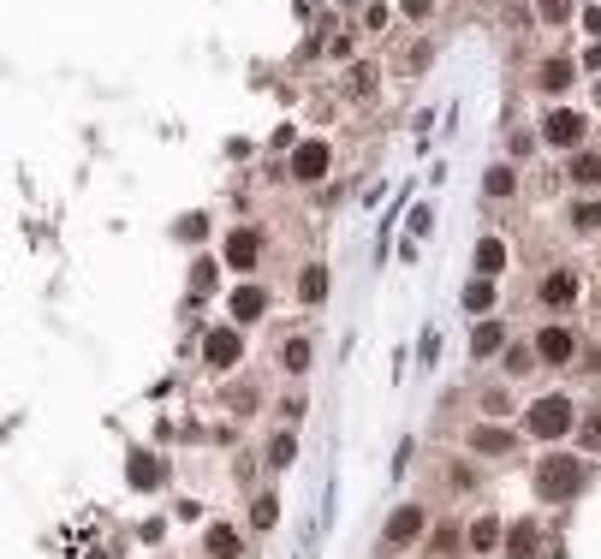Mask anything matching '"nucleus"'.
I'll return each instance as SVG.
<instances>
[{"label": "nucleus", "mask_w": 601, "mask_h": 559, "mask_svg": "<svg viewBox=\"0 0 601 559\" xmlns=\"http://www.w3.org/2000/svg\"><path fill=\"white\" fill-rule=\"evenodd\" d=\"M578 488H584V459L548 452V459L536 464V494H542V500H572Z\"/></svg>", "instance_id": "1"}, {"label": "nucleus", "mask_w": 601, "mask_h": 559, "mask_svg": "<svg viewBox=\"0 0 601 559\" xmlns=\"http://www.w3.org/2000/svg\"><path fill=\"white\" fill-rule=\"evenodd\" d=\"M524 429L536 434V441H559V434H572V429H578L572 399H566V393H548V399H536V405H530V416H524Z\"/></svg>", "instance_id": "2"}, {"label": "nucleus", "mask_w": 601, "mask_h": 559, "mask_svg": "<svg viewBox=\"0 0 601 559\" xmlns=\"http://www.w3.org/2000/svg\"><path fill=\"white\" fill-rule=\"evenodd\" d=\"M423 530H429V512H423V506H393V517H387V530H381V554L411 547Z\"/></svg>", "instance_id": "3"}, {"label": "nucleus", "mask_w": 601, "mask_h": 559, "mask_svg": "<svg viewBox=\"0 0 601 559\" xmlns=\"http://www.w3.org/2000/svg\"><path fill=\"white\" fill-rule=\"evenodd\" d=\"M257 256H262V232H257V227L227 232V244H221V262H227V268L250 274V268H257Z\"/></svg>", "instance_id": "4"}, {"label": "nucleus", "mask_w": 601, "mask_h": 559, "mask_svg": "<svg viewBox=\"0 0 601 559\" xmlns=\"http://www.w3.org/2000/svg\"><path fill=\"white\" fill-rule=\"evenodd\" d=\"M227 316L239 321V328H244V321H262V316H268V286H257V280H250V286H239V292L227 298Z\"/></svg>", "instance_id": "5"}, {"label": "nucleus", "mask_w": 601, "mask_h": 559, "mask_svg": "<svg viewBox=\"0 0 601 559\" xmlns=\"http://www.w3.org/2000/svg\"><path fill=\"white\" fill-rule=\"evenodd\" d=\"M202 358H209V369H232V363L244 358V340H239V328H215L209 340H202Z\"/></svg>", "instance_id": "6"}, {"label": "nucleus", "mask_w": 601, "mask_h": 559, "mask_svg": "<svg viewBox=\"0 0 601 559\" xmlns=\"http://www.w3.org/2000/svg\"><path fill=\"white\" fill-rule=\"evenodd\" d=\"M542 137H548L554 149H578V144H584V114H572V107H559V114H548Z\"/></svg>", "instance_id": "7"}, {"label": "nucleus", "mask_w": 601, "mask_h": 559, "mask_svg": "<svg viewBox=\"0 0 601 559\" xmlns=\"http://www.w3.org/2000/svg\"><path fill=\"white\" fill-rule=\"evenodd\" d=\"M292 179H298V185L328 179V144H298L292 149Z\"/></svg>", "instance_id": "8"}, {"label": "nucleus", "mask_w": 601, "mask_h": 559, "mask_svg": "<svg viewBox=\"0 0 601 559\" xmlns=\"http://www.w3.org/2000/svg\"><path fill=\"white\" fill-rule=\"evenodd\" d=\"M530 351H536L542 363H566V358H572V333L559 328V321H548V328L536 333V345H530Z\"/></svg>", "instance_id": "9"}, {"label": "nucleus", "mask_w": 601, "mask_h": 559, "mask_svg": "<svg viewBox=\"0 0 601 559\" xmlns=\"http://www.w3.org/2000/svg\"><path fill=\"white\" fill-rule=\"evenodd\" d=\"M471 452H483V459H506V452H512V429L476 423V429H471Z\"/></svg>", "instance_id": "10"}, {"label": "nucleus", "mask_w": 601, "mask_h": 559, "mask_svg": "<svg viewBox=\"0 0 601 559\" xmlns=\"http://www.w3.org/2000/svg\"><path fill=\"white\" fill-rule=\"evenodd\" d=\"M572 298H578V280H572V268H554V274L542 280V303H554V310H559V303H572Z\"/></svg>", "instance_id": "11"}, {"label": "nucleus", "mask_w": 601, "mask_h": 559, "mask_svg": "<svg viewBox=\"0 0 601 559\" xmlns=\"http://www.w3.org/2000/svg\"><path fill=\"white\" fill-rule=\"evenodd\" d=\"M202 547H209V559H239V530H227V524H215V530L202 536Z\"/></svg>", "instance_id": "12"}, {"label": "nucleus", "mask_w": 601, "mask_h": 559, "mask_svg": "<svg viewBox=\"0 0 601 559\" xmlns=\"http://www.w3.org/2000/svg\"><path fill=\"white\" fill-rule=\"evenodd\" d=\"M536 84H542L548 96H559V89H572V60H548L542 72H536Z\"/></svg>", "instance_id": "13"}, {"label": "nucleus", "mask_w": 601, "mask_h": 559, "mask_svg": "<svg viewBox=\"0 0 601 559\" xmlns=\"http://www.w3.org/2000/svg\"><path fill=\"white\" fill-rule=\"evenodd\" d=\"M471 547H476V554H494V547H501V517H494V512L471 524Z\"/></svg>", "instance_id": "14"}, {"label": "nucleus", "mask_w": 601, "mask_h": 559, "mask_svg": "<svg viewBox=\"0 0 601 559\" xmlns=\"http://www.w3.org/2000/svg\"><path fill=\"white\" fill-rule=\"evenodd\" d=\"M298 298H304V303H322V298H328V268H322V262H310V268H304Z\"/></svg>", "instance_id": "15"}, {"label": "nucleus", "mask_w": 601, "mask_h": 559, "mask_svg": "<svg viewBox=\"0 0 601 559\" xmlns=\"http://www.w3.org/2000/svg\"><path fill=\"white\" fill-rule=\"evenodd\" d=\"M501 345H506V328H501V321H483V328L471 333V351H476V358H494Z\"/></svg>", "instance_id": "16"}, {"label": "nucleus", "mask_w": 601, "mask_h": 559, "mask_svg": "<svg viewBox=\"0 0 601 559\" xmlns=\"http://www.w3.org/2000/svg\"><path fill=\"white\" fill-rule=\"evenodd\" d=\"M501 268H506V244L501 238H483V244H476V274L488 280V274H501Z\"/></svg>", "instance_id": "17"}, {"label": "nucleus", "mask_w": 601, "mask_h": 559, "mask_svg": "<svg viewBox=\"0 0 601 559\" xmlns=\"http://www.w3.org/2000/svg\"><path fill=\"white\" fill-rule=\"evenodd\" d=\"M280 369H286V375H310V340H286V345H280Z\"/></svg>", "instance_id": "18"}, {"label": "nucleus", "mask_w": 601, "mask_h": 559, "mask_svg": "<svg viewBox=\"0 0 601 559\" xmlns=\"http://www.w3.org/2000/svg\"><path fill=\"white\" fill-rule=\"evenodd\" d=\"M572 185H601V155H596V149H584V155H578L572 161Z\"/></svg>", "instance_id": "19"}, {"label": "nucleus", "mask_w": 601, "mask_h": 559, "mask_svg": "<svg viewBox=\"0 0 601 559\" xmlns=\"http://www.w3.org/2000/svg\"><path fill=\"white\" fill-rule=\"evenodd\" d=\"M483 191H488V197H512V191H518V179H512V167H488V179H483Z\"/></svg>", "instance_id": "20"}, {"label": "nucleus", "mask_w": 601, "mask_h": 559, "mask_svg": "<svg viewBox=\"0 0 601 559\" xmlns=\"http://www.w3.org/2000/svg\"><path fill=\"white\" fill-rule=\"evenodd\" d=\"M345 96H375V66H352L345 72Z\"/></svg>", "instance_id": "21"}, {"label": "nucleus", "mask_w": 601, "mask_h": 559, "mask_svg": "<svg viewBox=\"0 0 601 559\" xmlns=\"http://www.w3.org/2000/svg\"><path fill=\"white\" fill-rule=\"evenodd\" d=\"M250 524H257V530H274V524H280V500H274V494H262V500L250 506Z\"/></svg>", "instance_id": "22"}, {"label": "nucleus", "mask_w": 601, "mask_h": 559, "mask_svg": "<svg viewBox=\"0 0 601 559\" xmlns=\"http://www.w3.org/2000/svg\"><path fill=\"white\" fill-rule=\"evenodd\" d=\"M530 547H536V524H518L512 542H506V559H530Z\"/></svg>", "instance_id": "23"}, {"label": "nucleus", "mask_w": 601, "mask_h": 559, "mask_svg": "<svg viewBox=\"0 0 601 559\" xmlns=\"http://www.w3.org/2000/svg\"><path fill=\"white\" fill-rule=\"evenodd\" d=\"M494 303V280H471L465 286V310H488Z\"/></svg>", "instance_id": "24"}, {"label": "nucleus", "mask_w": 601, "mask_h": 559, "mask_svg": "<svg viewBox=\"0 0 601 559\" xmlns=\"http://www.w3.org/2000/svg\"><path fill=\"white\" fill-rule=\"evenodd\" d=\"M131 482H137V488H155V482H161V470H155V459H149V452H137V459H131Z\"/></svg>", "instance_id": "25"}, {"label": "nucleus", "mask_w": 601, "mask_h": 559, "mask_svg": "<svg viewBox=\"0 0 601 559\" xmlns=\"http://www.w3.org/2000/svg\"><path fill=\"white\" fill-rule=\"evenodd\" d=\"M572 227H578V232H601V202H578V209H572Z\"/></svg>", "instance_id": "26"}, {"label": "nucleus", "mask_w": 601, "mask_h": 559, "mask_svg": "<svg viewBox=\"0 0 601 559\" xmlns=\"http://www.w3.org/2000/svg\"><path fill=\"white\" fill-rule=\"evenodd\" d=\"M227 405L239 416H250V411H257V387H227Z\"/></svg>", "instance_id": "27"}, {"label": "nucleus", "mask_w": 601, "mask_h": 559, "mask_svg": "<svg viewBox=\"0 0 601 559\" xmlns=\"http://www.w3.org/2000/svg\"><path fill=\"white\" fill-rule=\"evenodd\" d=\"M292 452H298V441H292V434H274V441H268V459H274V464H292Z\"/></svg>", "instance_id": "28"}, {"label": "nucleus", "mask_w": 601, "mask_h": 559, "mask_svg": "<svg viewBox=\"0 0 601 559\" xmlns=\"http://www.w3.org/2000/svg\"><path fill=\"white\" fill-rule=\"evenodd\" d=\"M530 363H536V351H524V345L506 351V375H530Z\"/></svg>", "instance_id": "29"}, {"label": "nucleus", "mask_w": 601, "mask_h": 559, "mask_svg": "<svg viewBox=\"0 0 601 559\" xmlns=\"http://www.w3.org/2000/svg\"><path fill=\"white\" fill-rule=\"evenodd\" d=\"M215 274H221V268H215V262H209V256H202L197 268H191V286H197V292H209V286H215Z\"/></svg>", "instance_id": "30"}, {"label": "nucleus", "mask_w": 601, "mask_h": 559, "mask_svg": "<svg viewBox=\"0 0 601 559\" xmlns=\"http://www.w3.org/2000/svg\"><path fill=\"white\" fill-rule=\"evenodd\" d=\"M483 411H488V416H501V411H506V393H501V387H488V393H483Z\"/></svg>", "instance_id": "31"}, {"label": "nucleus", "mask_w": 601, "mask_h": 559, "mask_svg": "<svg viewBox=\"0 0 601 559\" xmlns=\"http://www.w3.org/2000/svg\"><path fill=\"white\" fill-rule=\"evenodd\" d=\"M566 13H572V0H542V18H554V24H559Z\"/></svg>", "instance_id": "32"}, {"label": "nucleus", "mask_w": 601, "mask_h": 559, "mask_svg": "<svg viewBox=\"0 0 601 559\" xmlns=\"http://www.w3.org/2000/svg\"><path fill=\"white\" fill-rule=\"evenodd\" d=\"M179 238H202V215H185V220H179Z\"/></svg>", "instance_id": "33"}, {"label": "nucleus", "mask_w": 601, "mask_h": 559, "mask_svg": "<svg viewBox=\"0 0 601 559\" xmlns=\"http://www.w3.org/2000/svg\"><path fill=\"white\" fill-rule=\"evenodd\" d=\"M435 13V0H405V18H429Z\"/></svg>", "instance_id": "34"}, {"label": "nucleus", "mask_w": 601, "mask_h": 559, "mask_svg": "<svg viewBox=\"0 0 601 559\" xmlns=\"http://www.w3.org/2000/svg\"><path fill=\"white\" fill-rule=\"evenodd\" d=\"M584 441H589V446H601V411H596V423H584Z\"/></svg>", "instance_id": "35"}]
</instances>
